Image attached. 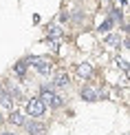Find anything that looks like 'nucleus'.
<instances>
[{
	"label": "nucleus",
	"instance_id": "6",
	"mask_svg": "<svg viewBox=\"0 0 130 135\" xmlns=\"http://www.w3.org/2000/svg\"><path fill=\"white\" fill-rule=\"evenodd\" d=\"M99 95H97V91L95 89H90V86H84L82 89V100H86V102H95Z\"/></svg>",
	"mask_w": 130,
	"mask_h": 135
},
{
	"label": "nucleus",
	"instance_id": "15",
	"mask_svg": "<svg viewBox=\"0 0 130 135\" xmlns=\"http://www.w3.org/2000/svg\"><path fill=\"white\" fill-rule=\"evenodd\" d=\"M0 122H2V115H0Z\"/></svg>",
	"mask_w": 130,
	"mask_h": 135
},
{
	"label": "nucleus",
	"instance_id": "12",
	"mask_svg": "<svg viewBox=\"0 0 130 135\" xmlns=\"http://www.w3.org/2000/svg\"><path fill=\"white\" fill-rule=\"evenodd\" d=\"M49 36H60V27H51V29H49Z\"/></svg>",
	"mask_w": 130,
	"mask_h": 135
},
{
	"label": "nucleus",
	"instance_id": "11",
	"mask_svg": "<svg viewBox=\"0 0 130 135\" xmlns=\"http://www.w3.org/2000/svg\"><path fill=\"white\" fill-rule=\"evenodd\" d=\"M106 42H108V44H119L121 38L119 36H108V38H106Z\"/></svg>",
	"mask_w": 130,
	"mask_h": 135
},
{
	"label": "nucleus",
	"instance_id": "7",
	"mask_svg": "<svg viewBox=\"0 0 130 135\" xmlns=\"http://www.w3.org/2000/svg\"><path fill=\"white\" fill-rule=\"evenodd\" d=\"M90 73H93V66H90L88 62L77 64V75H80V78H90Z\"/></svg>",
	"mask_w": 130,
	"mask_h": 135
},
{
	"label": "nucleus",
	"instance_id": "4",
	"mask_svg": "<svg viewBox=\"0 0 130 135\" xmlns=\"http://www.w3.org/2000/svg\"><path fill=\"white\" fill-rule=\"evenodd\" d=\"M22 126L27 128L29 135H42V133H46V124H42V122H24Z\"/></svg>",
	"mask_w": 130,
	"mask_h": 135
},
{
	"label": "nucleus",
	"instance_id": "5",
	"mask_svg": "<svg viewBox=\"0 0 130 135\" xmlns=\"http://www.w3.org/2000/svg\"><path fill=\"white\" fill-rule=\"evenodd\" d=\"M53 84L55 86H66V84H69V73H66L64 69H60L58 73H55V78H53Z\"/></svg>",
	"mask_w": 130,
	"mask_h": 135
},
{
	"label": "nucleus",
	"instance_id": "1",
	"mask_svg": "<svg viewBox=\"0 0 130 135\" xmlns=\"http://www.w3.org/2000/svg\"><path fill=\"white\" fill-rule=\"evenodd\" d=\"M44 109H46V106H44V102L40 98H31L29 102H27V113H29L31 117H42Z\"/></svg>",
	"mask_w": 130,
	"mask_h": 135
},
{
	"label": "nucleus",
	"instance_id": "2",
	"mask_svg": "<svg viewBox=\"0 0 130 135\" xmlns=\"http://www.w3.org/2000/svg\"><path fill=\"white\" fill-rule=\"evenodd\" d=\"M40 100L44 102V106H62V98L58 93H53V91H49V89H44L42 91V95H40Z\"/></svg>",
	"mask_w": 130,
	"mask_h": 135
},
{
	"label": "nucleus",
	"instance_id": "8",
	"mask_svg": "<svg viewBox=\"0 0 130 135\" xmlns=\"http://www.w3.org/2000/svg\"><path fill=\"white\" fill-rule=\"evenodd\" d=\"M9 120H11V124H15V126H22V124H24V115H22L20 111H13Z\"/></svg>",
	"mask_w": 130,
	"mask_h": 135
},
{
	"label": "nucleus",
	"instance_id": "13",
	"mask_svg": "<svg viewBox=\"0 0 130 135\" xmlns=\"http://www.w3.org/2000/svg\"><path fill=\"white\" fill-rule=\"evenodd\" d=\"M110 27H112V20H106V22H104V25H101V31H108V29H110Z\"/></svg>",
	"mask_w": 130,
	"mask_h": 135
},
{
	"label": "nucleus",
	"instance_id": "3",
	"mask_svg": "<svg viewBox=\"0 0 130 135\" xmlns=\"http://www.w3.org/2000/svg\"><path fill=\"white\" fill-rule=\"evenodd\" d=\"M33 66H35L38 73H42V75H46V73L51 71V60L49 58H31Z\"/></svg>",
	"mask_w": 130,
	"mask_h": 135
},
{
	"label": "nucleus",
	"instance_id": "14",
	"mask_svg": "<svg viewBox=\"0 0 130 135\" xmlns=\"http://www.w3.org/2000/svg\"><path fill=\"white\" fill-rule=\"evenodd\" d=\"M0 135H15V133H11V131H4V133H0Z\"/></svg>",
	"mask_w": 130,
	"mask_h": 135
},
{
	"label": "nucleus",
	"instance_id": "9",
	"mask_svg": "<svg viewBox=\"0 0 130 135\" xmlns=\"http://www.w3.org/2000/svg\"><path fill=\"white\" fill-rule=\"evenodd\" d=\"M11 100H13V98H11V95L4 91L2 86H0V102H2L4 106H13V102H11Z\"/></svg>",
	"mask_w": 130,
	"mask_h": 135
},
{
	"label": "nucleus",
	"instance_id": "10",
	"mask_svg": "<svg viewBox=\"0 0 130 135\" xmlns=\"http://www.w3.org/2000/svg\"><path fill=\"white\" fill-rule=\"evenodd\" d=\"M24 71H27V64H24V62H18V64H15V73H18V75H24Z\"/></svg>",
	"mask_w": 130,
	"mask_h": 135
}]
</instances>
